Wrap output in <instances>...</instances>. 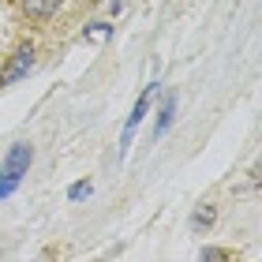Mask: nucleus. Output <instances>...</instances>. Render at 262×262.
<instances>
[{
	"label": "nucleus",
	"mask_w": 262,
	"mask_h": 262,
	"mask_svg": "<svg viewBox=\"0 0 262 262\" xmlns=\"http://www.w3.org/2000/svg\"><path fill=\"white\" fill-rule=\"evenodd\" d=\"M30 161H34V146L30 142H15V146L4 154V165H0V202L19 191L23 176L30 172Z\"/></svg>",
	"instance_id": "obj_1"
},
{
	"label": "nucleus",
	"mask_w": 262,
	"mask_h": 262,
	"mask_svg": "<svg viewBox=\"0 0 262 262\" xmlns=\"http://www.w3.org/2000/svg\"><path fill=\"white\" fill-rule=\"evenodd\" d=\"M210 225H213V206H199L191 217V229H210Z\"/></svg>",
	"instance_id": "obj_6"
},
{
	"label": "nucleus",
	"mask_w": 262,
	"mask_h": 262,
	"mask_svg": "<svg viewBox=\"0 0 262 262\" xmlns=\"http://www.w3.org/2000/svg\"><path fill=\"white\" fill-rule=\"evenodd\" d=\"M30 68H34V45L27 41V45H19V49H15L11 64L4 68V79H8V82H15V79H23V75H27Z\"/></svg>",
	"instance_id": "obj_3"
},
{
	"label": "nucleus",
	"mask_w": 262,
	"mask_h": 262,
	"mask_svg": "<svg viewBox=\"0 0 262 262\" xmlns=\"http://www.w3.org/2000/svg\"><path fill=\"white\" fill-rule=\"evenodd\" d=\"M172 116H176V98H172V94H165V98H161V109H158V124H154V135H158V139L169 131Z\"/></svg>",
	"instance_id": "obj_5"
},
{
	"label": "nucleus",
	"mask_w": 262,
	"mask_h": 262,
	"mask_svg": "<svg viewBox=\"0 0 262 262\" xmlns=\"http://www.w3.org/2000/svg\"><path fill=\"white\" fill-rule=\"evenodd\" d=\"M82 38H90V41H105V38H109V27H105V23H94V27L82 34Z\"/></svg>",
	"instance_id": "obj_8"
},
{
	"label": "nucleus",
	"mask_w": 262,
	"mask_h": 262,
	"mask_svg": "<svg viewBox=\"0 0 262 262\" xmlns=\"http://www.w3.org/2000/svg\"><path fill=\"white\" fill-rule=\"evenodd\" d=\"M60 4H64V0H19V8L27 11L30 19H49V15H56Z\"/></svg>",
	"instance_id": "obj_4"
},
{
	"label": "nucleus",
	"mask_w": 262,
	"mask_h": 262,
	"mask_svg": "<svg viewBox=\"0 0 262 262\" xmlns=\"http://www.w3.org/2000/svg\"><path fill=\"white\" fill-rule=\"evenodd\" d=\"M154 94H158V86H146V90L139 94L135 109H131L127 124H124V135H120V158H127V150H131V142H135V131H139V124H142V116L150 113V101H154Z\"/></svg>",
	"instance_id": "obj_2"
},
{
	"label": "nucleus",
	"mask_w": 262,
	"mask_h": 262,
	"mask_svg": "<svg viewBox=\"0 0 262 262\" xmlns=\"http://www.w3.org/2000/svg\"><path fill=\"white\" fill-rule=\"evenodd\" d=\"M8 86V79H4V71H0V90H4Z\"/></svg>",
	"instance_id": "obj_9"
},
{
	"label": "nucleus",
	"mask_w": 262,
	"mask_h": 262,
	"mask_svg": "<svg viewBox=\"0 0 262 262\" xmlns=\"http://www.w3.org/2000/svg\"><path fill=\"white\" fill-rule=\"evenodd\" d=\"M120 4H124V0H116V4H113V8H120Z\"/></svg>",
	"instance_id": "obj_10"
},
{
	"label": "nucleus",
	"mask_w": 262,
	"mask_h": 262,
	"mask_svg": "<svg viewBox=\"0 0 262 262\" xmlns=\"http://www.w3.org/2000/svg\"><path fill=\"white\" fill-rule=\"evenodd\" d=\"M90 195H94V187H90L86 180H79V184L68 187V199H71V202H82V199H90Z\"/></svg>",
	"instance_id": "obj_7"
}]
</instances>
